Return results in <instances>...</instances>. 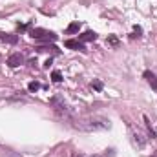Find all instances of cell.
I'll use <instances>...</instances> for the list:
<instances>
[{
	"label": "cell",
	"mask_w": 157,
	"mask_h": 157,
	"mask_svg": "<svg viewBox=\"0 0 157 157\" xmlns=\"http://www.w3.org/2000/svg\"><path fill=\"white\" fill-rule=\"evenodd\" d=\"M108 42H110L112 46H117V42H119V40L115 39V37H110V39H108Z\"/></svg>",
	"instance_id": "obj_11"
},
{
	"label": "cell",
	"mask_w": 157,
	"mask_h": 157,
	"mask_svg": "<svg viewBox=\"0 0 157 157\" xmlns=\"http://www.w3.org/2000/svg\"><path fill=\"white\" fill-rule=\"evenodd\" d=\"M95 39H97V33H95V31H86V33H82V35L78 37L80 42H88V40H95Z\"/></svg>",
	"instance_id": "obj_5"
},
{
	"label": "cell",
	"mask_w": 157,
	"mask_h": 157,
	"mask_svg": "<svg viewBox=\"0 0 157 157\" xmlns=\"http://www.w3.org/2000/svg\"><path fill=\"white\" fill-rule=\"evenodd\" d=\"M0 40H4L7 44H17L18 42V37L17 35H4V33H0Z\"/></svg>",
	"instance_id": "obj_6"
},
{
	"label": "cell",
	"mask_w": 157,
	"mask_h": 157,
	"mask_svg": "<svg viewBox=\"0 0 157 157\" xmlns=\"http://www.w3.org/2000/svg\"><path fill=\"white\" fill-rule=\"evenodd\" d=\"M66 48H70V49H78V51H86V48H84V44H82L80 40H66Z\"/></svg>",
	"instance_id": "obj_3"
},
{
	"label": "cell",
	"mask_w": 157,
	"mask_h": 157,
	"mask_svg": "<svg viewBox=\"0 0 157 157\" xmlns=\"http://www.w3.org/2000/svg\"><path fill=\"white\" fill-rule=\"evenodd\" d=\"M93 88H95L97 91H101V90H102V82H101V80H93Z\"/></svg>",
	"instance_id": "obj_10"
},
{
	"label": "cell",
	"mask_w": 157,
	"mask_h": 157,
	"mask_svg": "<svg viewBox=\"0 0 157 157\" xmlns=\"http://www.w3.org/2000/svg\"><path fill=\"white\" fill-rule=\"evenodd\" d=\"M133 31H135V33H137V35H141V31H143V29H141V28H139V26H133Z\"/></svg>",
	"instance_id": "obj_12"
},
{
	"label": "cell",
	"mask_w": 157,
	"mask_h": 157,
	"mask_svg": "<svg viewBox=\"0 0 157 157\" xmlns=\"http://www.w3.org/2000/svg\"><path fill=\"white\" fill-rule=\"evenodd\" d=\"M28 90H29L31 93H35V91H39V90H40V84L37 82V80H31V82L28 84Z\"/></svg>",
	"instance_id": "obj_8"
},
{
	"label": "cell",
	"mask_w": 157,
	"mask_h": 157,
	"mask_svg": "<svg viewBox=\"0 0 157 157\" xmlns=\"http://www.w3.org/2000/svg\"><path fill=\"white\" fill-rule=\"evenodd\" d=\"M22 62H24V57H22L20 53H13V55L7 57V66H9V68H18Z\"/></svg>",
	"instance_id": "obj_2"
},
{
	"label": "cell",
	"mask_w": 157,
	"mask_h": 157,
	"mask_svg": "<svg viewBox=\"0 0 157 157\" xmlns=\"http://www.w3.org/2000/svg\"><path fill=\"white\" fill-rule=\"evenodd\" d=\"M78 29H80V24H78V22H71V24L68 26V29H66V33H70V35H73V33H77Z\"/></svg>",
	"instance_id": "obj_7"
},
{
	"label": "cell",
	"mask_w": 157,
	"mask_h": 157,
	"mask_svg": "<svg viewBox=\"0 0 157 157\" xmlns=\"http://www.w3.org/2000/svg\"><path fill=\"white\" fill-rule=\"evenodd\" d=\"M29 35H31L33 39L46 40V42H49V40H57V35H55L53 31H48V29H42V28H35V29H31Z\"/></svg>",
	"instance_id": "obj_1"
},
{
	"label": "cell",
	"mask_w": 157,
	"mask_h": 157,
	"mask_svg": "<svg viewBox=\"0 0 157 157\" xmlns=\"http://www.w3.org/2000/svg\"><path fill=\"white\" fill-rule=\"evenodd\" d=\"M152 157H157V155H152Z\"/></svg>",
	"instance_id": "obj_13"
},
{
	"label": "cell",
	"mask_w": 157,
	"mask_h": 157,
	"mask_svg": "<svg viewBox=\"0 0 157 157\" xmlns=\"http://www.w3.org/2000/svg\"><path fill=\"white\" fill-rule=\"evenodd\" d=\"M144 78L150 82V86H152L154 90H157V77L152 73V71H144Z\"/></svg>",
	"instance_id": "obj_4"
},
{
	"label": "cell",
	"mask_w": 157,
	"mask_h": 157,
	"mask_svg": "<svg viewBox=\"0 0 157 157\" xmlns=\"http://www.w3.org/2000/svg\"><path fill=\"white\" fill-rule=\"evenodd\" d=\"M51 78H53V82H60V80H62L60 71H53V73H51Z\"/></svg>",
	"instance_id": "obj_9"
}]
</instances>
